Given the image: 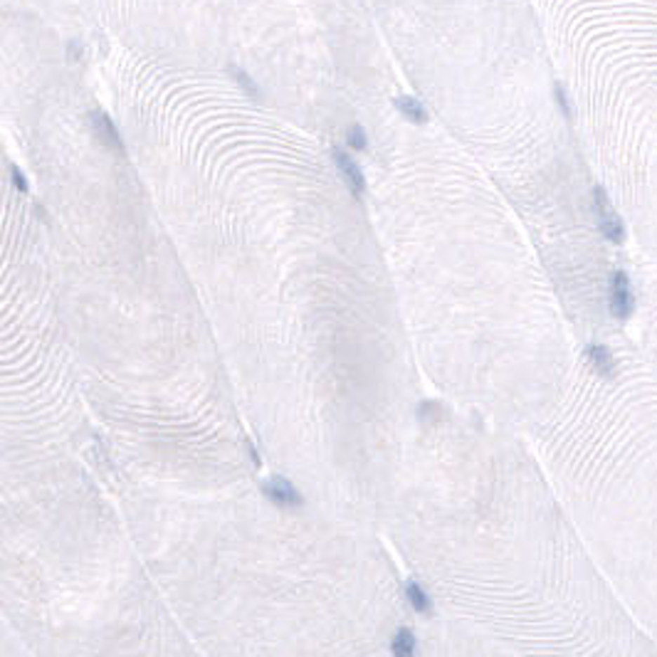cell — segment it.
<instances>
[{
	"mask_svg": "<svg viewBox=\"0 0 657 657\" xmlns=\"http://www.w3.org/2000/svg\"><path fill=\"white\" fill-rule=\"evenodd\" d=\"M393 104H396L398 112H401L406 119H411L413 124H423L427 119L425 107H423L418 99H413V97H396V99H393Z\"/></svg>",
	"mask_w": 657,
	"mask_h": 657,
	"instance_id": "9c48e42d",
	"label": "cell"
},
{
	"mask_svg": "<svg viewBox=\"0 0 657 657\" xmlns=\"http://www.w3.org/2000/svg\"><path fill=\"white\" fill-rule=\"evenodd\" d=\"M346 141H349V146H351L354 151H366V146H369V141H366L364 126H359V124H354V126L349 128V134H346Z\"/></svg>",
	"mask_w": 657,
	"mask_h": 657,
	"instance_id": "7c38bea8",
	"label": "cell"
},
{
	"mask_svg": "<svg viewBox=\"0 0 657 657\" xmlns=\"http://www.w3.org/2000/svg\"><path fill=\"white\" fill-rule=\"evenodd\" d=\"M334 164L336 168H339L341 178H344V183L349 185V190L354 193V198H364L366 193V178H364V171L359 168V164H356L354 159H351L349 154H344V151L336 146L334 151Z\"/></svg>",
	"mask_w": 657,
	"mask_h": 657,
	"instance_id": "52a82bcc",
	"label": "cell"
},
{
	"mask_svg": "<svg viewBox=\"0 0 657 657\" xmlns=\"http://www.w3.org/2000/svg\"><path fill=\"white\" fill-rule=\"evenodd\" d=\"M89 124H92V131H94V136L99 139V144L107 146V149L114 151V154H124L121 134H119V128L114 126V121L107 117V114H104V112H92V114H89Z\"/></svg>",
	"mask_w": 657,
	"mask_h": 657,
	"instance_id": "ba28073f",
	"label": "cell"
},
{
	"mask_svg": "<svg viewBox=\"0 0 657 657\" xmlns=\"http://www.w3.org/2000/svg\"><path fill=\"white\" fill-rule=\"evenodd\" d=\"M554 94H556V104H559V109L564 112V117L566 119L573 117V109H571V104H569V94H566V89L561 87L559 82L554 84Z\"/></svg>",
	"mask_w": 657,
	"mask_h": 657,
	"instance_id": "4fadbf2b",
	"label": "cell"
},
{
	"mask_svg": "<svg viewBox=\"0 0 657 657\" xmlns=\"http://www.w3.org/2000/svg\"><path fill=\"white\" fill-rule=\"evenodd\" d=\"M635 312V294H632V284L628 272L618 270L611 277V289H608V314L616 321H625Z\"/></svg>",
	"mask_w": 657,
	"mask_h": 657,
	"instance_id": "5b68a950",
	"label": "cell"
},
{
	"mask_svg": "<svg viewBox=\"0 0 657 657\" xmlns=\"http://www.w3.org/2000/svg\"><path fill=\"white\" fill-rule=\"evenodd\" d=\"M380 531L435 616L514 657H657L517 432L425 398Z\"/></svg>",
	"mask_w": 657,
	"mask_h": 657,
	"instance_id": "6da1fadb",
	"label": "cell"
},
{
	"mask_svg": "<svg viewBox=\"0 0 657 657\" xmlns=\"http://www.w3.org/2000/svg\"><path fill=\"white\" fill-rule=\"evenodd\" d=\"M596 218H598V227H601L603 235H606L613 245H620L623 237H625V227H623L616 208L608 201V193L601 185L596 188Z\"/></svg>",
	"mask_w": 657,
	"mask_h": 657,
	"instance_id": "8992f818",
	"label": "cell"
},
{
	"mask_svg": "<svg viewBox=\"0 0 657 657\" xmlns=\"http://www.w3.org/2000/svg\"><path fill=\"white\" fill-rule=\"evenodd\" d=\"M164 569L203 657H398L413 608L383 531L262 477L188 492Z\"/></svg>",
	"mask_w": 657,
	"mask_h": 657,
	"instance_id": "7a4b0ae2",
	"label": "cell"
},
{
	"mask_svg": "<svg viewBox=\"0 0 657 657\" xmlns=\"http://www.w3.org/2000/svg\"><path fill=\"white\" fill-rule=\"evenodd\" d=\"M549 487L635 618L657 625V413L652 378L606 341L524 435Z\"/></svg>",
	"mask_w": 657,
	"mask_h": 657,
	"instance_id": "3957f363",
	"label": "cell"
},
{
	"mask_svg": "<svg viewBox=\"0 0 657 657\" xmlns=\"http://www.w3.org/2000/svg\"><path fill=\"white\" fill-rule=\"evenodd\" d=\"M230 74H232V77H235V82L240 84V87L245 89V92L250 94L252 99H257V97H260V87H257V84L252 82V77L245 72V69H240V67H235V65H230Z\"/></svg>",
	"mask_w": 657,
	"mask_h": 657,
	"instance_id": "30bf717a",
	"label": "cell"
},
{
	"mask_svg": "<svg viewBox=\"0 0 657 657\" xmlns=\"http://www.w3.org/2000/svg\"><path fill=\"white\" fill-rule=\"evenodd\" d=\"M411 655L413 657H514L512 652L482 640L474 632L445 620V618L427 613L425 618H416L411 632Z\"/></svg>",
	"mask_w": 657,
	"mask_h": 657,
	"instance_id": "277c9868",
	"label": "cell"
},
{
	"mask_svg": "<svg viewBox=\"0 0 657 657\" xmlns=\"http://www.w3.org/2000/svg\"><path fill=\"white\" fill-rule=\"evenodd\" d=\"M11 180H13V188L20 195H30V180H27V175L22 173L18 164H11Z\"/></svg>",
	"mask_w": 657,
	"mask_h": 657,
	"instance_id": "8fae6325",
	"label": "cell"
}]
</instances>
